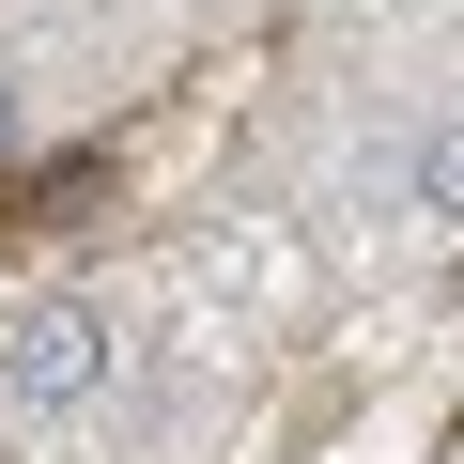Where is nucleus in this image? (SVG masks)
<instances>
[{"label": "nucleus", "instance_id": "f257e3e1", "mask_svg": "<svg viewBox=\"0 0 464 464\" xmlns=\"http://www.w3.org/2000/svg\"><path fill=\"white\" fill-rule=\"evenodd\" d=\"M109 310L93 295H32L16 325H0V402H16V418H78L93 387H109Z\"/></svg>", "mask_w": 464, "mask_h": 464}, {"label": "nucleus", "instance_id": "f03ea898", "mask_svg": "<svg viewBox=\"0 0 464 464\" xmlns=\"http://www.w3.org/2000/svg\"><path fill=\"white\" fill-rule=\"evenodd\" d=\"M402 186H418V217H433V232H464V109H449V124H418Z\"/></svg>", "mask_w": 464, "mask_h": 464}, {"label": "nucleus", "instance_id": "7ed1b4c3", "mask_svg": "<svg viewBox=\"0 0 464 464\" xmlns=\"http://www.w3.org/2000/svg\"><path fill=\"white\" fill-rule=\"evenodd\" d=\"M0 155H16V78H0Z\"/></svg>", "mask_w": 464, "mask_h": 464}, {"label": "nucleus", "instance_id": "20e7f679", "mask_svg": "<svg viewBox=\"0 0 464 464\" xmlns=\"http://www.w3.org/2000/svg\"><path fill=\"white\" fill-rule=\"evenodd\" d=\"M449 464H464V449H449Z\"/></svg>", "mask_w": 464, "mask_h": 464}]
</instances>
